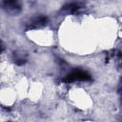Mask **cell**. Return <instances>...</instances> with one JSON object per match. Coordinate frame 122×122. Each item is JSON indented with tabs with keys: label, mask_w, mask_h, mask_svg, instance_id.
Here are the masks:
<instances>
[{
	"label": "cell",
	"mask_w": 122,
	"mask_h": 122,
	"mask_svg": "<svg viewBox=\"0 0 122 122\" xmlns=\"http://www.w3.org/2000/svg\"><path fill=\"white\" fill-rule=\"evenodd\" d=\"M90 78V76L84 72V71H74L72 73H71L70 75H68V78L67 80L68 81H75V80H88Z\"/></svg>",
	"instance_id": "1"
}]
</instances>
